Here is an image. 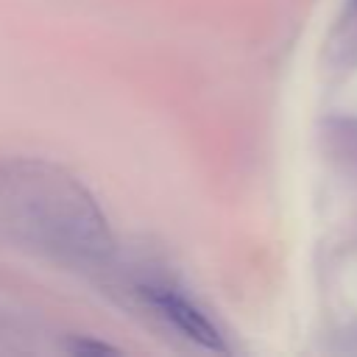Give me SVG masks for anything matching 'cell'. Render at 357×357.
Here are the masks:
<instances>
[{"mask_svg":"<svg viewBox=\"0 0 357 357\" xmlns=\"http://www.w3.org/2000/svg\"><path fill=\"white\" fill-rule=\"evenodd\" d=\"M0 223L39 254L81 271L114 265V237L95 195L45 159L0 165Z\"/></svg>","mask_w":357,"mask_h":357,"instance_id":"obj_1","label":"cell"},{"mask_svg":"<svg viewBox=\"0 0 357 357\" xmlns=\"http://www.w3.org/2000/svg\"><path fill=\"white\" fill-rule=\"evenodd\" d=\"M134 293L153 315H159L165 324H170L176 332H181L192 343L212 349V351H226V343H223L220 332L215 329V324L178 287H173L162 279H142L134 284Z\"/></svg>","mask_w":357,"mask_h":357,"instance_id":"obj_2","label":"cell"}]
</instances>
